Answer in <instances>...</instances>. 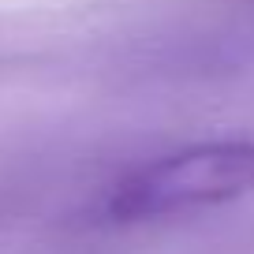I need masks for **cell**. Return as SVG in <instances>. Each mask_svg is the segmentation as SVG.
Wrapping results in <instances>:
<instances>
[{"label": "cell", "mask_w": 254, "mask_h": 254, "mask_svg": "<svg viewBox=\"0 0 254 254\" xmlns=\"http://www.w3.org/2000/svg\"><path fill=\"white\" fill-rule=\"evenodd\" d=\"M254 194V142L213 138L135 165L101 198V217L112 224H142L217 209Z\"/></svg>", "instance_id": "cell-1"}]
</instances>
